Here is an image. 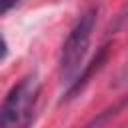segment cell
<instances>
[{"label": "cell", "instance_id": "4", "mask_svg": "<svg viewBox=\"0 0 128 128\" xmlns=\"http://www.w3.org/2000/svg\"><path fill=\"white\" fill-rule=\"evenodd\" d=\"M124 82H128V62L124 64V68L118 74V84H124Z\"/></svg>", "mask_w": 128, "mask_h": 128}, {"label": "cell", "instance_id": "1", "mask_svg": "<svg viewBox=\"0 0 128 128\" xmlns=\"http://www.w3.org/2000/svg\"><path fill=\"white\" fill-rule=\"evenodd\" d=\"M40 90L36 72L18 80L0 104V128H30L38 112Z\"/></svg>", "mask_w": 128, "mask_h": 128}, {"label": "cell", "instance_id": "3", "mask_svg": "<svg viewBox=\"0 0 128 128\" xmlns=\"http://www.w3.org/2000/svg\"><path fill=\"white\" fill-rule=\"evenodd\" d=\"M16 2H18V0H0V14L12 10V8L16 6Z\"/></svg>", "mask_w": 128, "mask_h": 128}, {"label": "cell", "instance_id": "5", "mask_svg": "<svg viewBox=\"0 0 128 128\" xmlns=\"http://www.w3.org/2000/svg\"><path fill=\"white\" fill-rule=\"evenodd\" d=\"M8 54V44H6V40H4V36L0 34V60L4 58Z\"/></svg>", "mask_w": 128, "mask_h": 128}, {"label": "cell", "instance_id": "2", "mask_svg": "<svg viewBox=\"0 0 128 128\" xmlns=\"http://www.w3.org/2000/svg\"><path fill=\"white\" fill-rule=\"evenodd\" d=\"M96 20H98V10L96 8H88L78 18V22L74 24V28L70 30L68 38L62 44L58 68H60L62 82L68 84L70 88H72V84L78 78V70L82 68L84 56H86L88 46H90V40H92V32L96 28Z\"/></svg>", "mask_w": 128, "mask_h": 128}]
</instances>
